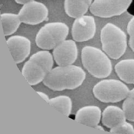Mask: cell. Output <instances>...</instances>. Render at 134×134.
I'll use <instances>...</instances> for the list:
<instances>
[{"label": "cell", "mask_w": 134, "mask_h": 134, "mask_svg": "<svg viewBox=\"0 0 134 134\" xmlns=\"http://www.w3.org/2000/svg\"><path fill=\"white\" fill-rule=\"evenodd\" d=\"M128 10H129V12L131 13V14L134 16V1L133 0H132V1L129 7Z\"/></svg>", "instance_id": "603a6c76"}, {"label": "cell", "mask_w": 134, "mask_h": 134, "mask_svg": "<svg viewBox=\"0 0 134 134\" xmlns=\"http://www.w3.org/2000/svg\"><path fill=\"white\" fill-rule=\"evenodd\" d=\"M110 132L113 133H134L133 126L126 121L110 129Z\"/></svg>", "instance_id": "d6986e66"}, {"label": "cell", "mask_w": 134, "mask_h": 134, "mask_svg": "<svg viewBox=\"0 0 134 134\" xmlns=\"http://www.w3.org/2000/svg\"><path fill=\"white\" fill-rule=\"evenodd\" d=\"M35 1V0H15V1L16 3L20 4H25V3H27L28 2Z\"/></svg>", "instance_id": "7402d4cb"}, {"label": "cell", "mask_w": 134, "mask_h": 134, "mask_svg": "<svg viewBox=\"0 0 134 134\" xmlns=\"http://www.w3.org/2000/svg\"><path fill=\"white\" fill-rule=\"evenodd\" d=\"M48 103L66 116L69 117L70 116L72 110V103L69 97L59 96L50 99Z\"/></svg>", "instance_id": "e0dca14e"}, {"label": "cell", "mask_w": 134, "mask_h": 134, "mask_svg": "<svg viewBox=\"0 0 134 134\" xmlns=\"http://www.w3.org/2000/svg\"><path fill=\"white\" fill-rule=\"evenodd\" d=\"M53 65V57L47 50L39 51L32 55L24 65L22 74L31 86L43 81L51 70Z\"/></svg>", "instance_id": "7a4b0ae2"}, {"label": "cell", "mask_w": 134, "mask_h": 134, "mask_svg": "<svg viewBox=\"0 0 134 134\" xmlns=\"http://www.w3.org/2000/svg\"><path fill=\"white\" fill-rule=\"evenodd\" d=\"M122 109L127 120L134 122V88L131 90L123 102Z\"/></svg>", "instance_id": "ac0fdd59"}, {"label": "cell", "mask_w": 134, "mask_h": 134, "mask_svg": "<svg viewBox=\"0 0 134 134\" xmlns=\"http://www.w3.org/2000/svg\"><path fill=\"white\" fill-rule=\"evenodd\" d=\"M115 69L122 81L134 85V59L122 60L116 64Z\"/></svg>", "instance_id": "5bb4252c"}, {"label": "cell", "mask_w": 134, "mask_h": 134, "mask_svg": "<svg viewBox=\"0 0 134 134\" xmlns=\"http://www.w3.org/2000/svg\"><path fill=\"white\" fill-rule=\"evenodd\" d=\"M130 91L125 84L115 79H105L98 82L93 88L94 97L100 102L115 103L125 99Z\"/></svg>", "instance_id": "8992f818"}, {"label": "cell", "mask_w": 134, "mask_h": 134, "mask_svg": "<svg viewBox=\"0 0 134 134\" xmlns=\"http://www.w3.org/2000/svg\"><path fill=\"white\" fill-rule=\"evenodd\" d=\"M86 77L85 71L75 65L58 66L52 69L43 81L53 91L76 89L82 85Z\"/></svg>", "instance_id": "6da1fadb"}, {"label": "cell", "mask_w": 134, "mask_h": 134, "mask_svg": "<svg viewBox=\"0 0 134 134\" xmlns=\"http://www.w3.org/2000/svg\"><path fill=\"white\" fill-rule=\"evenodd\" d=\"M90 5L85 0H64V9L69 17L76 19L84 15Z\"/></svg>", "instance_id": "9a60e30c"}, {"label": "cell", "mask_w": 134, "mask_h": 134, "mask_svg": "<svg viewBox=\"0 0 134 134\" xmlns=\"http://www.w3.org/2000/svg\"><path fill=\"white\" fill-rule=\"evenodd\" d=\"M132 0H94L90 5L92 14L102 18H109L122 14L128 10Z\"/></svg>", "instance_id": "52a82bcc"}, {"label": "cell", "mask_w": 134, "mask_h": 134, "mask_svg": "<svg viewBox=\"0 0 134 134\" xmlns=\"http://www.w3.org/2000/svg\"><path fill=\"white\" fill-rule=\"evenodd\" d=\"M127 32L129 35V44L134 52V16L131 19L127 25Z\"/></svg>", "instance_id": "ffe728a7"}, {"label": "cell", "mask_w": 134, "mask_h": 134, "mask_svg": "<svg viewBox=\"0 0 134 134\" xmlns=\"http://www.w3.org/2000/svg\"><path fill=\"white\" fill-rule=\"evenodd\" d=\"M69 29L65 23L52 22L45 24L39 30L36 37V43L38 48L50 50L65 41Z\"/></svg>", "instance_id": "5b68a950"}, {"label": "cell", "mask_w": 134, "mask_h": 134, "mask_svg": "<svg viewBox=\"0 0 134 134\" xmlns=\"http://www.w3.org/2000/svg\"><path fill=\"white\" fill-rule=\"evenodd\" d=\"M96 33V23L92 16L82 15L76 18L73 23L71 35L75 41H88L94 37Z\"/></svg>", "instance_id": "9c48e42d"}, {"label": "cell", "mask_w": 134, "mask_h": 134, "mask_svg": "<svg viewBox=\"0 0 134 134\" xmlns=\"http://www.w3.org/2000/svg\"><path fill=\"white\" fill-rule=\"evenodd\" d=\"M126 119L123 109L116 106H108L102 113L103 124L110 129L125 122Z\"/></svg>", "instance_id": "4fadbf2b"}, {"label": "cell", "mask_w": 134, "mask_h": 134, "mask_svg": "<svg viewBox=\"0 0 134 134\" xmlns=\"http://www.w3.org/2000/svg\"><path fill=\"white\" fill-rule=\"evenodd\" d=\"M102 49L113 59L121 57L127 48V37L125 32L112 23L106 24L100 32Z\"/></svg>", "instance_id": "277c9868"}, {"label": "cell", "mask_w": 134, "mask_h": 134, "mask_svg": "<svg viewBox=\"0 0 134 134\" xmlns=\"http://www.w3.org/2000/svg\"><path fill=\"white\" fill-rule=\"evenodd\" d=\"M37 93L38 94H39V96H41L42 98H43L46 102H49V100H50V99L49 98V96L46 94L44 93V92H39V91H38L37 92Z\"/></svg>", "instance_id": "44dd1931"}, {"label": "cell", "mask_w": 134, "mask_h": 134, "mask_svg": "<svg viewBox=\"0 0 134 134\" xmlns=\"http://www.w3.org/2000/svg\"><path fill=\"white\" fill-rule=\"evenodd\" d=\"M94 128L97 129H98V130H102V131H104V129L103 128V126H100V125H96Z\"/></svg>", "instance_id": "cb8c5ba5"}, {"label": "cell", "mask_w": 134, "mask_h": 134, "mask_svg": "<svg viewBox=\"0 0 134 134\" xmlns=\"http://www.w3.org/2000/svg\"><path fill=\"white\" fill-rule=\"evenodd\" d=\"M102 118V111L98 106H86L80 109L76 112L75 120L76 122L91 127L98 125Z\"/></svg>", "instance_id": "7c38bea8"}, {"label": "cell", "mask_w": 134, "mask_h": 134, "mask_svg": "<svg viewBox=\"0 0 134 134\" xmlns=\"http://www.w3.org/2000/svg\"><path fill=\"white\" fill-rule=\"evenodd\" d=\"M18 15L21 23L36 25L46 20L48 17L49 10L44 3L33 1L24 4Z\"/></svg>", "instance_id": "ba28073f"}, {"label": "cell", "mask_w": 134, "mask_h": 134, "mask_svg": "<svg viewBox=\"0 0 134 134\" xmlns=\"http://www.w3.org/2000/svg\"><path fill=\"white\" fill-rule=\"evenodd\" d=\"M85 1H86L87 2V3L90 5H91V4L92 3V1H93V0H85Z\"/></svg>", "instance_id": "d4e9b609"}, {"label": "cell", "mask_w": 134, "mask_h": 134, "mask_svg": "<svg viewBox=\"0 0 134 134\" xmlns=\"http://www.w3.org/2000/svg\"><path fill=\"white\" fill-rule=\"evenodd\" d=\"M9 49L15 63L23 62L30 54V39L23 36H13L7 40Z\"/></svg>", "instance_id": "8fae6325"}, {"label": "cell", "mask_w": 134, "mask_h": 134, "mask_svg": "<svg viewBox=\"0 0 134 134\" xmlns=\"http://www.w3.org/2000/svg\"><path fill=\"white\" fill-rule=\"evenodd\" d=\"M81 62L85 68L96 78H106L112 72V63L108 56L96 47L86 46L83 48Z\"/></svg>", "instance_id": "3957f363"}, {"label": "cell", "mask_w": 134, "mask_h": 134, "mask_svg": "<svg viewBox=\"0 0 134 134\" xmlns=\"http://www.w3.org/2000/svg\"><path fill=\"white\" fill-rule=\"evenodd\" d=\"M3 33L5 36L12 35L18 30L21 21L18 14L4 13L0 16Z\"/></svg>", "instance_id": "2e32d148"}, {"label": "cell", "mask_w": 134, "mask_h": 134, "mask_svg": "<svg viewBox=\"0 0 134 134\" xmlns=\"http://www.w3.org/2000/svg\"><path fill=\"white\" fill-rule=\"evenodd\" d=\"M53 59L59 66L71 65L77 58L78 50L75 41L65 40L53 49Z\"/></svg>", "instance_id": "30bf717a"}]
</instances>
